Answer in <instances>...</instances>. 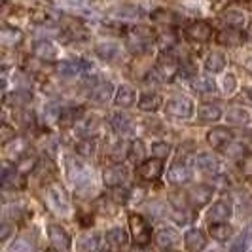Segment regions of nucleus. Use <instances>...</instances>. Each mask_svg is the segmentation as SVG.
Segmentation results:
<instances>
[{"label": "nucleus", "mask_w": 252, "mask_h": 252, "mask_svg": "<svg viewBox=\"0 0 252 252\" xmlns=\"http://www.w3.org/2000/svg\"><path fill=\"white\" fill-rule=\"evenodd\" d=\"M66 175L72 186L80 191L93 188V171L91 167L76 158H66Z\"/></svg>", "instance_id": "f257e3e1"}, {"label": "nucleus", "mask_w": 252, "mask_h": 252, "mask_svg": "<svg viewBox=\"0 0 252 252\" xmlns=\"http://www.w3.org/2000/svg\"><path fill=\"white\" fill-rule=\"evenodd\" d=\"M46 201L48 207L55 213L57 216H68L70 215V199H68V193L66 189L59 184V182H53L46 189Z\"/></svg>", "instance_id": "f03ea898"}, {"label": "nucleus", "mask_w": 252, "mask_h": 252, "mask_svg": "<svg viewBox=\"0 0 252 252\" xmlns=\"http://www.w3.org/2000/svg\"><path fill=\"white\" fill-rule=\"evenodd\" d=\"M126 44L133 53L148 51L152 48V44H154L152 31L146 29V27H131L126 34Z\"/></svg>", "instance_id": "7ed1b4c3"}, {"label": "nucleus", "mask_w": 252, "mask_h": 252, "mask_svg": "<svg viewBox=\"0 0 252 252\" xmlns=\"http://www.w3.org/2000/svg\"><path fill=\"white\" fill-rule=\"evenodd\" d=\"M193 112H195V106H193V101L188 97L177 95V97L167 99L165 102V114L175 120H189Z\"/></svg>", "instance_id": "20e7f679"}, {"label": "nucleus", "mask_w": 252, "mask_h": 252, "mask_svg": "<svg viewBox=\"0 0 252 252\" xmlns=\"http://www.w3.org/2000/svg\"><path fill=\"white\" fill-rule=\"evenodd\" d=\"M129 227H131V235L137 245L144 247L148 245L152 239V229L150 224L142 218L140 215H129Z\"/></svg>", "instance_id": "39448f33"}, {"label": "nucleus", "mask_w": 252, "mask_h": 252, "mask_svg": "<svg viewBox=\"0 0 252 252\" xmlns=\"http://www.w3.org/2000/svg\"><path fill=\"white\" fill-rule=\"evenodd\" d=\"M135 173H137V177L140 180H146V182L158 180L163 173V161L159 158H154V159H148V161H140V163H137Z\"/></svg>", "instance_id": "423d86ee"}, {"label": "nucleus", "mask_w": 252, "mask_h": 252, "mask_svg": "<svg viewBox=\"0 0 252 252\" xmlns=\"http://www.w3.org/2000/svg\"><path fill=\"white\" fill-rule=\"evenodd\" d=\"M48 237H50L51 247L57 249V251H68L72 247V239L61 224H50L48 226Z\"/></svg>", "instance_id": "0eeeda50"}, {"label": "nucleus", "mask_w": 252, "mask_h": 252, "mask_svg": "<svg viewBox=\"0 0 252 252\" xmlns=\"http://www.w3.org/2000/svg\"><path fill=\"white\" fill-rule=\"evenodd\" d=\"M233 215V207L227 199H218L211 205L209 213H207V218L211 224H222V222H227Z\"/></svg>", "instance_id": "6e6552de"}, {"label": "nucleus", "mask_w": 252, "mask_h": 252, "mask_svg": "<svg viewBox=\"0 0 252 252\" xmlns=\"http://www.w3.org/2000/svg\"><path fill=\"white\" fill-rule=\"evenodd\" d=\"M57 68H59V74L61 76L72 78V76H78L82 74V72H91L93 64L86 61V59H66V61H61Z\"/></svg>", "instance_id": "1a4fd4ad"}, {"label": "nucleus", "mask_w": 252, "mask_h": 252, "mask_svg": "<svg viewBox=\"0 0 252 252\" xmlns=\"http://www.w3.org/2000/svg\"><path fill=\"white\" fill-rule=\"evenodd\" d=\"M95 53L104 61H120L124 57L122 46L118 42H112V40H104V42L95 44Z\"/></svg>", "instance_id": "9d476101"}, {"label": "nucleus", "mask_w": 252, "mask_h": 252, "mask_svg": "<svg viewBox=\"0 0 252 252\" xmlns=\"http://www.w3.org/2000/svg\"><path fill=\"white\" fill-rule=\"evenodd\" d=\"M184 36L193 42H207L213 36V27L205 21H195L184 29Z\"/></svg>", "instance_id": "9b49d317"}, {"label": "nucleus", "mask_w": 252, "mask_h": 252, "mask_svg": "<svg viewBox=\"0 0 252 252\" xmlns=\"http://www.w3.org/2000/svg\"><path fill=\"white\" fill-rule=\"evenodd\" d=\"M127 180V169L122 165H110L102 171V182L108 186V188H116V186H122Z\"/></svg>", "instance_id": "f8f14e48"}, {"label": "nucleus", "mask_w": 252, "mask_h": 252, "mask_svg": "<svg viewBox=\"0 0 252 252\" xmlns=\"http://www.w3.org/2000/svg\"><path fill=\"white\" fill-rule=\"evenodd\" d=\"M167 178H169V182L182 186V184H186V182L191 180V169L188 167L186 161L178 159L177 163L171 165V169H169V173H167Z\"/></svg>", "instance_id": "ddd939ff"}, {"label": "nucleus", "mask_w": 252, "mask_h": 252, "mask_svg": "<svg viewBox=\"0 0 252 252\" xmlns=\"http://www.w3.org/2000/svg\"><path fill=\"white\" fill-rule=\"evenodd\" d=\"M213 193H215V188H213V186H209V184H199V186H195V188L188 193V199L195 209H199V207H205V205L211 203Z\"/></svg>", "instance_id": "4468645a"}, {"label": "nucleus", "mask_w": 252, "mask_h": 252, "mask_svg": "<svg viewBox=\"0 0 252 252\" xmlns=\"http://www.w3.org/2000/svg\"><path fill=\"white\" fill-rule=\"evenodd\" d=\"M193 163L205 175H218V171H220V161L216 159L215 156H211L209 152L197 154L195 159H193Z\"/></svg>", "instance_id": "2eb2a0df"}, {"label": "nucleus", "mask_w": 252, "mask_h": 252, "mask_svg": "<svg viewBox=\"0 0 252 252\" xmlns=\"http://www.w3.org/2000/svg\"><path fill=\"white\" fill-rule=\"evenodd\" d=\"M231 140H233V133L227 127H215L207 133V142L213 148H224Z\"/></svg>", "instance_id": "dca6fc26"}, {"label": "nucleus", "mask_w": 252, "mask_h": 252, "mask_svg": "<svg viewBox=\"0 0 252 252\" xmlns=\"http://www.w3.org/2000/svg\"><path fill=\"white\" fill-rule=\"evenodd\" d=\"M34 55L44 61H57L59 59V48L50 40H36L34 42Z\"/></svg>", "instance_id": "f3484780"}, {"label": "nucleus", "mask_w": 252, "mask_h": 252, "mask_svg": "<svg viewBox=\"0 0 252 252\" xmlns=\"http://www.w3.org/2000/svg\"><path fill=\"white\" fill-rule=\"evenodd\" d=\"M178 241H180V235L175 227L171 226H161L158 231H156V243L161 247V249H173L177 247Z\"/></svg>", "instance_id": "a211bd4d"}, {"label": "nucleus", "mask_w": 252, "mask_h": 252, "mask_svg": "<svg viewBox=\"0 0 252 252\" xmlns=\"http://www.w3.org/2000/svg\"><path fill=\"white\" fill-rule=\"evenodd\" d=\"M110 126L116 133H120V135H131L133 131H135V126H133V120L127 116V114H122V112H114L110 116Z\"/></svg>", "instance_id": "6ab92c4d"}, {"label": "nucleus", "mask_w": 252, "mask_h": 252, "mask_svg": "<svg viewBox=\"0 0 252 252\" xmlns=\"http://www.w3.org/2000/svg\"><path fill=\"white\" fill-rule=\"evenodd\" d=\"M177 72H178V66L171 57H167V59H163L161 63H158V66L152 70L154 78H156V80H159V82L173 80V76L177 74Z\"/></svg>", "instance_id": "aec40b11"}, {"label": "nucleus", "mask_w": 252, "mask_h": 252, "mask_svg": "<svg viewBox=\"0 0 252 252\" xmlns=\"http://www.w3.org/2000/svg\"><path fill=\"white\" fill-rule=\"evenodd\" d=\"M114 102H116L118 106H122V108L133 106V104L137 102V93H135V89L131 88V86H127V84H122L120 88L116 89Z\"/></svg>", "instance_id": "412c9836"}, {"label": "nucleus", "mask_w": 252, "mask_h": 252, "mask_svg": "<svg viewBox=\"0 0 252 252\" xmlns=\"http://www.w3.org/2000/svg\"><path fill=\"white\" fill-rule=\"evenodd\" d=\"M104 239H106V245L110 249H126L127 245H129V237H127V231L124 227H112V229H108L106 235H104Z\"/></svg>", "instance_id": "4be33fe9"}, {"label": "nucleus", "mask_w": 252, "mask_h": 252, "mask_svg": "<svg viewBox=\"0 0 252 252\" xmlns=\"http://www.w3.org/2000/svg\"><path fill=\"white\" fill-rule=\"evenodd\" d=\"M114 95V86L112 82H97L95 88H91V99L95 102H106L110 101Z\"/></svg>", "instance_id": "5701e85b"}, {"label": "nucleus", "mask_w": 252, "mask_h": 252, "mask_svg": "<svg viewBox=\"0 0 252 252\" xmlns=\"http://www.w3.org/2000/svg\"><path fill=\"white\" fill-rule=\"evenodd\" d=\"M184 247L188 251H203L207 247V239L199 229H188L184 233Z\"/></svg>", "instance_id": "b1692460"}, {"label": "nucleus", "mask_w": 252, "mask_h": 252, "mask_svg": "<svg viewBox=\"0 0 252 252\" xmlns=\"http://www.w3.org/2000/svg\"><path fill=\"white\" fill-rule=\"evenodd\" d=\"M161 106V97L156 91H146L139 99V108L142 112H156Z\"/></svg>", "instance_id": "393cba45"}, {"label": "nucleus", "mask_w": 252, "mask_h": 252, "mask_svg": "<svg viewBox=\"0 0 252 252\" xmlns=\"http://www.w3.org/2000/svg\"><path fill=\"white\" fill-rule=\"evenodd\" d=\"M226 64H227L226 57L222 53H218V51H213L205 59V70L211 72V74H220L226 68Z\"/></svg>", "instance_id": "a878e982"}, {"label": "nucleus", "mask_w": 252, "mask_h": 252, "mask_svg": "<svg viewBox=\"0 0 252 252\" xmlns=\"http://www.w3.org/2000/svg\"><path fill=\"white\" fill-rule=\"evenodd\" d=\"M241 32L237 29H224V31H220L218 34H216V42L218 44H222V46H227V48H233V46H239L241 44Z\"/></svg>", "instance_id": "bb28decb"}, {"label": "nucleus", "mask_w": 252, "mask_h": 252, "mask_svg": "<svg viewBox=\"0 0 252 252\" xmlns=\"http://www.w3.org/2000/svg\"><path fill=\"white\" fill-rule=\"evenodd\" d=\"M197 116L203 122H209V124H215L222 118V110L218 104H213V102H207V104H201L199 110H197Z\"/></svg>", "instance_id": "cd10ccee"}, {"label": "nucleus", "mask_w": 252, "mask_h": 252, "mask_svg": "<svg viewBox=\"0 0 252 252\" xmlns=\"http://www.w3.org/2000/svg\"><path fill=\"white\" fill-rule=\"evenodd\" d=\"M209 233H211V237L216 239L218 243H226V241L231 239V235L235 233V229L231 226H227L226 222H222V224H211V226H209Z\"/></svg>", "instance_id": "c85d7f7f"}, {"label": "nucleus", "mask_w": 252, "mask_h": 252, "mask_svg": "<svg viewBox=\"0 0 252 252\" xmlns=\"http://www.w3.org/2000/svg\"><path fill=\"white\" fill-rule=\"evenodd\" d=\"M0 38H2V44L4 46H19L21 40H23V32L15 27L4 25L2 27V32H0Z\"/></svg>", "instance_id": "c756f323"}, {"label": "nucleus", "mask_w": 252, "mask_h": 252, "mask_svg": "<svg viewBox=\"0 0 252 252\" xmlns=\"http://www.w3.org/2000/svg\"><path fill=\"white\" fill-rule=\"evenodd\" d=\"M226 120L231 126H247L251 122V114L241 106H235V108H229L226 112Z\"/></svg>", "instance_id": "7c9ffc66"}, {"label": "nucleus", "mask_w": 252, "mask_h": 252, "mask_svg": "<svg viewBox=\"0 0 252 252\" xmlns=\"http://www.w3.org/2000/svg\"><path fill=\"white\" fill-rule=\"evenodd\" d=\"M99 120L95 116H88V118H82L80 124H78V133L86 139H91V135H95L99 131Z\"/></svg>", "instance_id": "2f4dec72"}, {"label": "nucleus", "mask_w": 252, "mask_h": 252, "mask_svg": "<svg viewBox=\"0 0 252 252\" xmlns=\"http://www.w3.org/2000/svg\"><path fill=\"white\" fill-rule=\"evenodd\" d=\"M146 156V146L140 139H135L129 146H127V161H133V163H140Z\"/></svg>", "instance_id": "473e14b6"}, {"label": "nucleus", "mask_w": 252, "mask_h": 252, "mask_svg": "<svg viewBox=\"0 0 252 252\" xmlns=\"http://www.w3.org/2000/svg\"><path fill=\"white\" fill-rule=\"evenodd\" d=\"M80 251H97L101 247V235L97 231H91V233H86L82 235L78 245H76Z\"/></svg>", "instance_id": "72a5a7b5"}, {"label": "nucleus", "mask_w": 252, "mask_h": 252, "mask_svg": "<svg viewBox=\"0 0 252 252\" xmlns=\"http://www.w3.org/2000/svg\"><path fill=\"white\" fill-rule=\"evenodd\" d=\"M114 15L120 19H140V17H144V12H142V8L135 6V4H126V6L118 8Z\"/></svg>", "instance_id": "f704fd0d"}, {"label": "nucleus", "mask_w": 252, "mask_h": 252, "mask_svg": "<svg viewBox=\"0 0 252 252\" xmlns=\"http://www.w3.org/2000/svg\"><path fill=\"white\" fill-rule=\"evenodd\" d=\"M150 17H152V21H156L158 25H173L178 19L177 13L171 12V10H165V8H158Z\"/></svg>", "instance_id": "c9c22d12"}, {"label": "nucleus", "mask_w": 252, "mask_h": 252, "mask_svg": "<svg viewBox=\"0 0 252 252\" xmlns=\"http://www.w3.org/2000/svg\"><path fill=\"white\" fill-rule=\"evenodd\" d=\"M220 21L229 29H239L245 25V15L241 12H235V10H229V12L220 15Z\"/></svg>", "instance_id": "e433bc0d"}, {"label": "nucleus", "mask_w": 252, "mask_h": 252, "mask_svg": "<svg viewBox=\"0 0 252 252\" xmlns=\"http://www.w3.org/2000/svg\"><path fill=\"white\" fill-rule=\"evenodd\" d=\"M193 89L197 93H215L216 91V84L215 80L207 78V76H201V78H195L193 80Z\"/></svg>", "instance_id": "4c0bfd02"}, {"label": "nucleus", "mask_w": 252, "mask_h": 252, "mask_svg": "<svg viewBox=\"0 0 252 252\" xmlns=\"http://www.w3.org/2000/svg\"><path fill=\"white\" fill-rule=\"evenodd\" d=\"M74 150L78 156H82V158H91L93 154H95V142L91 139H84L80 140V142H76Z\"/></svg>", "instance_id": "58836bf2"}, {"label": "nucleus", "mask_w": 252, "mask_h": 252, "mask_svg": "<svg viewBox=\"0 0 252 252\" xmlns=\"http://www.w3.org/2000/svg\"><path fill=\"white\" fill-rule=\"evenodd\" d=\"M34 21L38 25H55L59 21V15L51 10H40L34 13Z\"/></svg>", "instance_id": "ea45409f"}, {"label": "nucleus", "mask_w": 252, "mask_h": 252, "mask_svg": "<svg viewBox=\"0 0 252 252\" xmlns=\"http://www.w3.org/2000/svg\"><path fill=\"white\" fill-rule=\"evenodd\" d=\"M64 8H70L74 12L80 13H93V10H89V2L88 0H59Z\"/></svg>", "instance_id": "a19ab883"}, {"label": "nucleus", "mask_w": 252, "mask_h": 252, "mask_svg": "<svg viewBox=\"0 0 252 252\" xmlns=\"http://www.w3.org/2000/svg\"><path fill=\"white\" fill-rule=\"evenodd\" d=\"M169 154H171V146H169L167 142L158 140V142H154V144H152V156H154V158L165 159V158H169Z\"/></svg>", "instance_id": "79ce46f5"}, {"label": "nucleus", "mask_w": 252, "mask_h": 252, "mask_svg": "<svg viewBox=\"0 0 252 252\" xmlns=\"http://www.w3.org/2000/svg\"><path fill=\"white\" fill-rule=\"evenodd\" d=\"M231 148H227L226 150V154L227 156H245V154H251L252 152V148H249L247 146V142H233V144H229Z\"/></svg>", "instance_id": "37998d69"}, {"label": "nucleus", "mask_w": 252, "mask_h": 252, "mask_svg": "<svg viewBox=\"0 0 252 252\" xmlns=\"http://www.w3.org/2000/svg\"><path fill=\"white\" fill-rule=\"evenodd\" d=\"M32 249V245L29 243L27 239H23V237H19V239H15L8 247V252H27V251H31Z\"/></svg>", "instance_id": "c03bdc74"}, {"label": "nucleus", "mask_w": 252, "mask_h": 252, "mask_svg": "<svg viewBox=\"0 0 252 252\" xmlns=\"http://www.w3.org/2000/svg\"><path fill=\"white\" fill-rule=\"evenodd\" d=\"M34 165H36V159H34V158H23V159L17 161V171H19L21 175H27V173H31V171L34 169Z\"/></svg>", "instance_id": "a18cd8bd"}, {"label": "nucleus", "mask_w": 252, "mask_h": 252, "mask_svg": "<svg viewBox=\"0 0 252 252\" xmlns=\"http://www.w3.org/2000/svg\"><path fill=\"white\" fill-rule=\"evenodd\" d=\"M249 235H251V231L245 229L239 237H237V241L231 245V251H245V249L249 247Z\"/></svg>", "instance_id": "49530a36"}, {"label": "nucleus", "mask_w": 252, "mask_h": 252, "mask_svg": "<svg viewBox=\"0 0 252 252\" xmlns=\"http://www.w3.org/2000/svg\"><path fill=\"white\" fill-rule=\"evenodd\" d=\"M222 88H224V93L231 95V93L237 89V78L233 74H227L226 78H224V82H222Z\"/></svg>", "instance_id": "de8ad7c7"}, {"label": "nucleus", "mask_w": 252, "mask_h": 252, "mask_svg": "<svg viewBox=\"0 0 252 252\" xmlns=\"http://www.w3.org/2000/svg\"><path fill=\"white\" fill-rule=\"evenodd\" d=\"M129 195H131V191H129V189H120L118 186H116V189L112 191V197L118 203H126L127 199H129Z\"/></svg>", "instance_id": "09e8293b"}, {"label": "nucleus", "mask_w": 252, "mask_h": 252, "mask_svg": "<svg viewBox=\"0 0 252 252\" xmlns=\"http://www.w3.org/2000/svg\"><path fill=\"white\" fill-rule=\"evenodd\" d=\"M13 99H17V101H13V102H17V104H27V102L32 99V95H31L29 91H17V93L13 95Z\"/></svg>", "instance_id": "8fccbe9b"}, {"label": "nucleus", "mask_w": 252, "mask_h": 252, "mask_svg": "<svg viewBox=\"0 0 252 252\" xmlns=\"http://www.w3.org/2000/svg\"><path fill=\"white\" fill-rule=\"evenodd\" d=\"M8 215L12 216L13 220H21V218L25 216V209H23V207H17V209H15V205H13L12 209H8Z\"/></svg>", "instance_id": "3c124183"}, {"label": "nucleus", "mask_w": 252, "mask_h": 252, "mask_svg": "<svg viewBox=\"0 0 252 252\" xmlns=\"http://www.w3.org/2000/svg\"><path fill=\"white\" fill-rule=\"evenodd\" d=\"M10 233H12V227H10V224H8V222H4V224H2V227H0V241L4 243V241L10 237Z\"/></svg>", "instance_id": "603ef678"}, {"label": "nucleus", "mask_w": 252, "mask_h": 252, "mask_svg": "<svg viewBox=\"0 0 252 252\" xmlns=\"http://www.w3.org/2000/svg\"><path fill=\"white\" fill-rule=\"evenodd\" d=\"M2 131H4V137H2V142H4V144L8 142V139H10V137H15V133H10L12 129L6 126V124H4V127H2Z\"/></svg>", "instance_id": "864d4df0"}, {"label": "nucleus", "mask_w": 252, "mask_h": 252, "mask_svg": "<svg viewBox=\"0 0 252 252\" xmlns=\"http://www.w3.org/2000/svg\"><path fill=\"white\" fill-rule=\"evenodd\" d=\"M247 36H249V40H252V21L247 27Z\"/></svg>", "instance_id": "5fc2aeb1"}, {"label": "nucleus", "mask_w": 252, "mask_h": 252, "mask_svg": "<svg viewBox=\"0 0 252 252\" xmlns=\"http://www.w3.org/2000/svg\"><path fill=\"white\" fill-rule=\"evenodd\" d=\"M247 66H249V68H251V70H252V57H251V59H249V61H247Z\"/></svg>", "instance_id": "6e6d98bb"}, {"label": "nucleus", "mask_w": 252, "mask_h": 252, "mask_svg": "<svg viewBox=\"0 0 252 252\" xmlns=\"http://www.w3.org/2000/svg\"><path fill=\"white\" fill-rule=\"evenodd\" d=\"M249 97H251V101H252V88L249 89Z\"/></svg>", "instance_id": "4d7b16f0"}]
</instances>
